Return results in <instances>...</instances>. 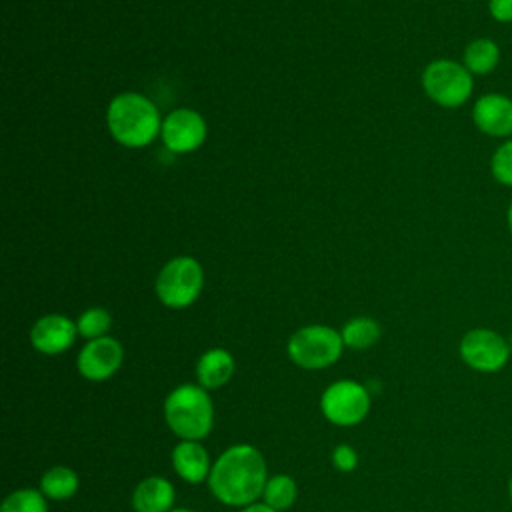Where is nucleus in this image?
Instances as JSON below:
<instances>
[{
  "label": "nucleus",
  "instance_id": "obj_15",
  "mask_svg": "<svg viewBox=\"0 0 512 512\" xmlns=\"http://www.w3.org/2000/svg\"><path fill=\"white\" fill-rule=\"evenodd\" d=\"M234 372V360L224 348H212L204 352L196 364V376L202 388L214 390L224 386Z\"/></svg>",
  "mask_w": 512,
  "mask_h": 512
},
{
  "label": "nucleus",
  "instance_id": "obj_14",
  "mask_svg": "<svg viewBox=\"0 0 512 512\" xmlns=\"http://www.w3.org/2000/svg\"><path fill=\"white\" fill-rule=\"evenodd\" d=\"M172 504L174 486L160 476L142 480L132 494V506L136 512H170Z\"/></svg>",
  "mask_w": 512,
  "mask_h": 512
},
{
  "label": "nucleus",
  "instance_id": "obj_9",
  "mask_svg": "<svg viewBox=\"0 0 512 512\" xmlns=\"http://www.w3.org/2000/svg\"><path fill=\"white\" fill-rule=\"evenodd\" d=\"M160 132L162 142L170 152L184 154L196 150L204 142L206 122L198 112L190 108H180L166 116Z\"/></svg>",
  "mask_w": 512,
  "mask_h": 512
},
{
  "label": "nucleus",
  "instance_id": "obj_21",
  "mask_svg": "<svg viewBox=\"0 0 512 512\" xmlns=\"http://www.w3.org/2000/svg\"><path fill=\"white\" fill-rule=\"evenodd\" d=\"M110 324H112V318L104 308H88L86 312L80 314L76 328L80 336L94 340V338H102L108 332Z\"/></svg>",
  "mask_w": 512,
  "mask_h": 512
},
{
  "label": "nucleus",
  "instance_id": "obj_25",
  "mask_svg": "<svg viewBox=\"0 0 512 512\" xmlns=\"http://www.w3.org/2000/svg\"><path fill=\"white\" fill-rule=\"evenodd\" d=\"M242 512H278V510H274L272 506H268V504H258V502H254V504H250V506H244V510Z\"/></svg>",
  "mask_w": 512,
  "mask_h": 512
},
{
  "label": "nucleus",
  "instance_id": "obj_12",
  "mask_svg": "<svg viewBox=\"0 0 512 512\" xmlns=\"http://www.w3.org/2000/svg\"><path fill=\"white\" fill-rule=\"evenodd\" d=\"M78 328L72 320L60 314L42 316L30 330L32 346L42 354H60L76 340Z\"/></svg>",
  "mask_w": 512,
  "mask_h": 512
},
{
  "label": "nucleus",
  "instance_id": "obj_3",
  "mask_svg": "<svg viewBox=\"0 0 512 512\" xmlns=\"http://www.w3.org/2000/svg\"><path fill=\"white\" fill-rule=\"evenodd\" d=\"M170 430L182 440H200L212 430L214 410L206 388L184 384L172 390L164 402Z\"/></svg>",
  "mask_w": 512,
  "mask_h": 512
},
{
  "label": "nucleus",
  "instance_id": "obj_27",
  "mask_svg": "<svg viewBox=\"0 0 512 512\" xmlns=\"http://www.w3.org/2000/svg\"><path fill=\"white\" fill-rule=\"evenodd\" d=\"M508 496H510V502H512V476L508 480Z\"/></svg>",
  "mask_w": 512,
  "mask_h": 512
},
{
  "label": "nucleus",
  "instance_id": "obj_1",
  "mask_svg": "<svg viewBox=\"0 0 512 512\" xmlns=\"http://www.w3.org/2000/svg\"><path fill=\"white\" fill-rule=\"evenodd\" d=\"M266 464L262 454L250 444L228 448L208 476L212 494L228 506H250L262 496L266 486Z\"/></svg>",
  "mask_w": 512,
  "mask_h": 512
},
{
  "label": "nucleus",
  "instance_id": "obj_29",
  "mask_svg": "<svg viewBox=\"0 0 512 512\" xmlns=\"http://www.w3.org/2000/svg\"><path fill=\"white\" fill-rule=\"evenodd\" d=\"M170 512H192V510H184V508H178V510H170Z\"/></svg>",
  "mask_w": 512,
  "mask_h": 512
},
{
  "label": "nucleus",
  "instance_id": "obj_6",
  "mask_svg": "<svg viewBox=\"0 0 512 512\" xmlns=\"http://www.w3.org/2000/svg\"><path fill=\"white\" fill-rule=\"evenodd\" d=\"M202 268L190 256H178L164 264L156 278V296L170 308L192 304L202 290Z\"/></svg>",
  "mask_w": 512,
  "mask_h": 512
},
{
  "label": "nucleus",
  "instance_id": "obj_8",
  "mask_svg": "<svg viewBox=\"0 0 512 512\" xmlns=\"http://www.w3.org/2000/svg\"><path fill=\"white\" fill-rule=\"evenodd\" d=\"M324 416L338 426H352L366 418L370 410V392L352 380L330 384L320 400Z\"/></svg>",
  "mask_w": 512,
  "mask_h": 512
},
{
  "label": "nucleus",
  "instance_id": "obj_2",
  "mask_svg": "<svg viewBox=\"0 0 512 512\" xmlns=\"http://www.w3.org/2000/svg\"><path fill=\"white\" fill-rule=\"evenodd\" d=\"M106 120L110 134L130 148L150 144L162 130L156 106L136 92L118 94L108 106Z\"/></svg>",
  "mask_w": 512,
  "mask_h": 512
},
{
  "label": "nucleus",
  "instance_id": "obj_16",
  "mask_svg": "<svg viewBox=\"0 0 512 512\" xmlns=\"http://www.w3.org/2000/svg\"><path fill=\"white\" fill-rule=\"evenodd\" d=\"M462 64L472 76L492 74L500 64V46L492 38H474L464 48Z\"/></svg>",
  "mask_w": 512,
  "mask_h": 512
},
{
  "label": "nucleus",
  "instance_id": "obj_18",
  "mask_svg": "<svg viewBox=\"0 0 512 512\" xmlns=\"http://www.w3.org/2000/svg\"><path fill=\"white\" fill-rule=\"evenodd\" d=\"M380 338V326L372 318H352L350 322L344 324L342 328V340L350 348H368Z\"/></svg>",
  "mask_w": 512,
  "mask_h": 512
},
{
  "label": "nucleus",
  "instance_id": "obj_24",
  "mask_svg": "<svg viewBox=\"0 0 512 512\" xmlns=\"http://www.w3.org/2000/svg\"><path fill=\"white\" fill-rule=\"evenodd\" d=\"M490 16L500 24L512 22V0H488Z\"/></svg>",
  "mask_w": 512,
  "mask_h": 512
},
{
  "label": "nucleus",
  "instance_id": "obj_10",
  "mask_svg": "<svg viewBox=\"0 0 512 512\" xmlns=\"http://www.w3.org/2000/svg\"><path fill=\"white\" fill-rule=\"evenodd\" d=\"M472 122L490 138H512V98L500 92L482 94L472 106Z\"/></svg>",
  "mask_w": 512,
  "mask_h": 512
},
{
  "label": "nucleus",
  "instance_id": "obj_17",
  "mask_svg": "<svg viewBox=\"0 0 512 512\" xmlns=\"http://www.w3.org/2000/svg\"><path fill=\"white\" fill-rule=\"evenodd\" d=\"M40 490L46 498L52 500H66L76 494L78 490V476L74 470L66 466H54L50 468L42 480H40Z\"/></svg>",
  "mask_w": 512,
  "mask_h": 512
},
{
  "label": "nucleus",
  "instance_id": "obj_5",
  "mask_svg": "<svg viewBox=\"0 0 512 512\" xmlns=\"http://www.w3.org/2000/svg\"><path fill=\"white\" fill-rule=\"evenodd\" d=\"M342 334L330 326H304L288 340V356L294 364L318 370L334 364L342 354Z\"/></svg>",
  "mask_w": 512,
  "mask_h": 512
},
{
  "label": "nucleus",
  "instance_id": "obj_11",
  "mask_svg": "<svg viewBox=\"0 0 512 512\" xmlns=\"http://www.w3.org/2000/svg\"><path fill=\"white\" fill-rule=\"evenodd\" d=\"M122 364V346L108 336L90 340L78 354V370L88 380H106Z\"/></svg>",
  "mask_w": 512,
  "mask_h": 512
},
{
  "label": "nucleus",
  "instance_id": "obj_23",
  "mask_svg": "<svg viewBox=\"0 0 512 512\" xmlns=\"http://www.w3.org/2000/svg\"><path fill=\"white\" fill-rule=\"evenodd\" d=\"M332 462H334V466H336L338 470L350 472V470L356 468L358 458H356V452H354L350 446L340 444V446L332 452Z\"/></svg>",
  "mask_w": 512,
  "mask_h": 512
},
{
  "label": "nucleus",
  "instance_id": "obj_19",
  "mask_svg": "<svg viewBox=\"0 0 512 512\" xmlns=\"http://www.w3.org/2000/svg\"><path fill=\"white\" fill-rule=\"evenodd\" d=\"M264 504L272 506L274 510H286L292 506V502L296 500V484L290 476L286 474H278L266 480L264 492H262Z\"/></svg>",
  "mask_w": 512,
  "mask_h": 512
},
{
  "label": "nucleus",
  "instance_id": "obj_20",
  "mask_svg": "<svg viewBox=\"0 0 512 512\" xmlns=\"http://www.w3.org/2000/svg\"><path fill=\"white\" fill-rule=\"evenodd\" d=\"M0 512H48L46 496L36 490H16L2 502Z\"/></svg>",
  "mask_w": 512,
  "mask_h": 512
},
{
  "label": "nucleus",
  "instance_id": "obj_22",
  "mask_svg": "<svg viewBox=\"0 0 512 512\" xmlns=\"http://www.w3.org/2000/svg\"><path fill=\"white\" fill-rule=\"evenodd\" d=\"M490 174L498 184L512 188V138L502 140V144L492 152Z\"/></svg>",
  "mask_w": 512,
  "mask_h": 512
},
{
  "label": "nucleus",
  "instance_id": "obj_28",
  "mask_svg": "<svg viewBox=\"0 0 512 512\" xmlns=\"http://www.w3.org/2000/svg\"><path fill=\"white\" fill-rule=\"evenodd\" d=\"M506 340H508V348H510V354H512V332L506 336Z\"/></svg>",
  "mask_w": 512,
  "mask_h": 512
},
{
  "label": "nucleus",
  "instance_id": "obj_13",
  "mask_svg": "<svg viewBox=\"0 0 512 512\" xmlns=\"http://www.w3.org/2000/svg\"><path fill=\"white\" fill-rule=\"evenodd\" d=\"M172 466L182 480L192 482V484L206 480L212 470L208 452L196 440H182L174 448Z\"/></svg>",
  "mask_w": 512,
  "mask_h": 512
},
{
  "label": "nucleus",
  "instance_id": "obj_4",
  "mask_svg": "<svg viewBox=\"0 0 512 512\" xmlns=\"http://www.w3.org/2000/svg\"><path fill=\"white\" fill-rule=\"evenodd\" d=\"M422 88L426 96L442 108L462 106L474 90V76L464 64L440 58L430 62L422 72Z\"/></svg>",
  "mask_w": 512,
  "mask_h": 512
},
{
  "label": "nucleus",
  "instance_id": "obj_7",
  "mask_svg": "<svg viewBox=\"0 0 512 512\" xmlns=\"http://www.w3.org/2000/svg\"><path fill=\"white\" fill-rule=\"evenodd\" d=\"M462 362L474 372L494 374L500 372L510 360V348L506 336L492 328H472L458 344Z\"/></svg>",
  "mask_w": 512,
  "mask_h": 512
},
{
  "label": "nucleus",
  "instance_id": "obj_26",
  "mask_svg": "<svg viewBox=\"0 0 512 512\" xmlns=\"http://www.w3.org/2000/svg\"><path fill=\"white\" fill-rule=\"evenodd\" d=\"M506 224H508V230H510V234H512V200H510L508 210H506Z\"/></svg>",
  "mask_w": 512,
  "mask_h": 512
}]
</instances>
